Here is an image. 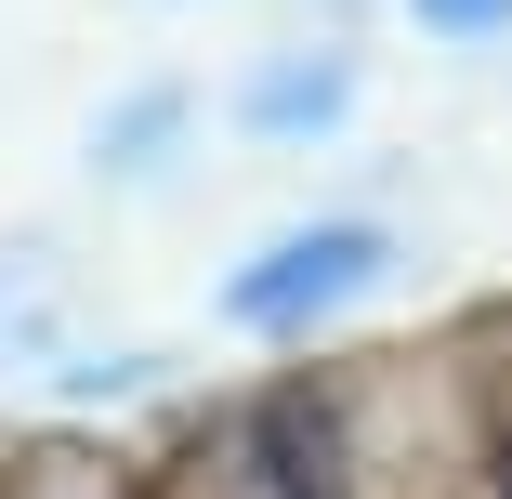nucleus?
I'll list each match as a JSON object with an SVG mask.
<instances>
[{"label":"nucleus","mask_w":512,"mask_h":499,"mask_svg":"<svg viewBox=\"0 0 512 499\" xmlns=\"http://www.w3.org/2000/svg\"><path fill=\"white\" fill-rule=\"evenodd\" d=\"M394 263H407V250H394V224H368V211H316V224L263 237V250L224 276V329H263V342L329 329L342 303H368Z\"/></svg>","instance_id":"1"},{"label":"nucleus","mask_w":512,"mask_h":499,"mask_svg":"<svg viewBox=\"0 0 512 499\" xmlns=\"http://www.w3.org/2000/svg\"><path fill=\"white\" fill-rule=\"evenodd\" d=\"M342 119H355V53L342 40H289V53H263L237 79V132L250 145H329Z\"/></svg>","instance_id":"2"},{"label":"nucleus","mask_w":512,"mask_h":499,"mask_svg":"<svg viewBox=\"0 0 512 499\" xmlns=\"http://www.w3.org/2000/svg\"><path fill=\"white\" fill-rule=\"evenodd\" d=\"M66 329H79V263L53 237H0V381L53 368Z\"/></svg>","instance_id":"3"},{"label":"nucleus","mask_w":512,"mask_h":499,"mask_svg":"<svg viewBox=\"0 0 512 499\" xmlns=\"http://www.w3.org/2000/svg\"><path fill=\"white\" fill-rule=\"evenodd\" d=\"M184 119H197V92L184 79H145V92H119V106L106 119H92V171H106V184H145V171H171L184 158Z\"/></svg>","instance_id":"4"},{"label":"nucleus","mask_w":512,"mask_h":499,"mask_svg":"<svg viewBox=\"0 0 512 499\" xmlns=\"http://www.w3.org/2000/svg\"><path fill=\"white\" fill-rule=\"evenodd\" d=\"M14 499H132V473H119L106 447H40V460L14 473Z\"/></svg>","instance_id":"5"},{"label":"nucleus","mask_w":512,"mask_h":499,"mask_svg":"<svg viewBox=\"0 0 512 499\" xmlns=\"http://www.w3.org/2000/svg\"><path fill=\"white\" fill-rule=\"evenodd\" d=\"M407 27L447 40V53H499L512 40V0H407Z\"/></svg>","instance_id":"6"},{"label":"nucleus","mask_w":512,"mask_h":499,"mask_svg":"<svg viewBox=\"0 0 512 499\" xmlns=\"http://www.w3.org/2000/svg\"><path fill=\"white\" fill-rule=\"evenodd\" d=\"M499 499H512V434H499Z\"/></svg>","instance_id":"7"}]
</instances>
